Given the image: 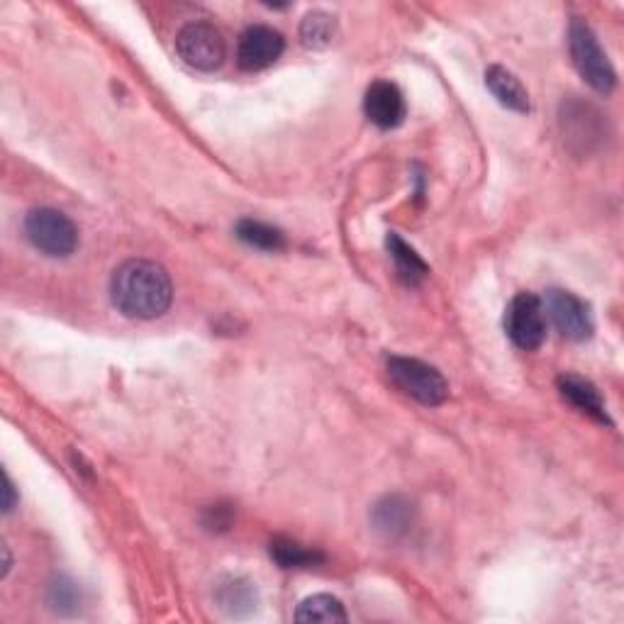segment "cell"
Returning <instances> with one entry per match:
<instances>
[{"instance_id": "1", "label": "cell", "mask_w": 624, "mask_h": 624, "mask_svg": "<svg viewBox=\"0 0 624 624\" xmlns=\"http://www.w3.org/2000/svg\"><path fill=\"white\" fill-rule=\"evenodd\" d=\"M110 298L124 317H161L173 303V284L169 272L149 259H130L120 264L110 278Z\"/></svg>"}, {"instance_id": "2", "label": "cell", "mask_w": 624, "mask_h": 624, "mask_svg": "<svg viewBox=\"0 0 624 624\" xmlns=\"http://www.w3.org/2000/svg\"><path fill=\"white\" fill-rule=\"evenodd\" d=\"M25 237L37 252L51 259H64L76 252L79 230L64 213L55 207H35L25 217Z\"/></svg>"}, {"instance_id": "3", "label": "cell", "mask_w": 624, "mask_h": 624, "mask_svg": "<svg viewBox=\"0 0 624 624\" xmlns=\"http://www.w3.org/2000/svg\"><path fill=\"white\" fill-rule=\"evenodd\" d=\"M568 49L571 59H574V67L590 88H596L598 93H610L615 88L617 76L615 69H612L610 59L605 51H602L600 41L596 33L584 23V20H574L568 27Z\"/></svg>"}, {"instance_id": "4", "label": "cell", "mask_w": 624, "mask_h": 624, "mask_svg": "<svg viewBox=\"0 0 624 624\" xmlns=\"http://www.w3.org/2000/svg\"><path fill=\"white\" fill-rule=\"evenodd\" d=\"M388 376L405 395L422 405H442L449 398V383L430 363L410 357H391Z\"/></svg>"}, {"instance_id": "5", "label": "cell", "mask_w": 624, "mask_h": 624, "mask_svg": "<svg viewBox=\"0 0 624 624\" xmlns=\"http://www.w3.org/2000/svg\"><path fill=\"white\" fill-rule=\"evenodd\" d=\"M561 134L571 152L592 154L608 140V120L584 100H568L561 106Z\"/></svg>"}, {"instance_id": "6", "label": "cell", "mask_w": 624, "mask_h": 624, "mask_svg": "<svg viewBox=\"0 0 624 624\" xmlns=\"http://www.w3.org/2000/svg\"><path fill=\"white\" fill-rule=\"evenodd\" d=\"M176 51L195 71H215L223 67L227 57L225 39L220 29L203 20L183 25L176 35Z\"/></svg>"}, {"instance_id": "7", "label": "cell", "mask_w": 624, "mask_h": 624, "mask_svg": "<svg viewBox=\"0 0 624 624\" xmlns=\"http://www.w3.org/2000/svg\"><path fill=\"white\" fill-rule=\"evenodd\" d=\"M505 332L513 345L532 351L547 339V315L542 298L535 293H517L505 310Z\"/></svg>"}, {"instance_id": "8", "label": "cell", "mask_w": 624, "mask_h": 624, "mask_svg": "<svg viewBox=\"0 0 624 624\" xmlns=\"http://www.w3.org/2000/svg\"><path fill=\"white\" fill-rule=\"evenodd\" d=\"M547 322L556 327L561 337H566L571 341H586L592 337V312L586 300H580L571 290L554 288L549 290L542 300Z\"/></svg>"}, {"instance_id": "9", "label": "cell", "mask_w": 624, "mask_h": 624, "mask_svg": "<svg viewBox=\"0 0 624 624\" xmlns=\"http://www.w3.org/2000/svg\"><path fill=\"white\" fill-rule=\"evenodd\" d=\"M286 39L278 29L268 25L247 27L237 45V61L244 71H262L268 69L284 55Z\"/></svg>"}, {"instance_id": "10", "label": "cell", "mask_w": 624, "mask_h": 624, "mask_svg": "<svg viewBox=\"0 0 624 624\" xmlns=\"http://www.w3.org/2000/svg\"><path fill=\"white\" fill-rule=\"evenodd\" d=\"M363 112L381 130H393L405 120V98L391 81L371 83L363 98Z\"/></svg>"}, {"instance_id": "11", "label": "cell", "mask_w": 624, "mask_h": 624, "mask_svg": "<svg viewBox=\"0 0 624 624\" xmlns=\"http://www.w3.org/2000/svg\"><path fill=\"white\" fill-rule=\"evenodd\" d=\"M415 523V507L403 495H386L373 505L371 509V525L379 535L386 539H400L412 529Z\"/></svg>"}, {"instance_id": "12", "label": "cell", "mask_w": 624, "mask_h": 624, "mask_svg": "<svg viewBox=\"0 0 624 624\" xmlns=\"http://www.w3.org/2000/svg\"><path fill=\"white\" fill-rule=\"evenodd\" d=\"M556 386H559L561 398L574 405L578 412H584V415H588V418L598 420V422L610 424L605 403H602L598 388L592 386L590 381L574 376V373H564V376H559Z\"/></svg>"}, {"instance_id": "13", "label": "cell", "mask_w": 624, "mask_h": 624, "mask_svg": "<svg viewBox=\"0 0 624 624\" xmlns=\"http://www.w3.org/2000/svg\"><path fill=\"white\" fill-rule=\"evenodd\" d=\"M485 86L503 108L513 112H529V93L513 71L493 64L485 71Z\"/></svg>"}, {"instance_id": "14", "label": "cell", "mask_w": 624, "mask_h": 624, "mask_svg": "<svg viewBox=\"0 0 624 624\" xmlns=\"http://www.w3.org/2000/svg\"><path fill=\"white\" fill-rule=\"evenodd\" d=\"M386 247H388L391 259H393V264H395V272H398V276L403 278V284L418 286L420 280L428 278L430 266L424 264L422 256L415 252V249L408 242H403L398 235L391 232L388 239H386Z\"/></svg>"}, {"instance_id": "15", "label": "cell", "mask_w": 624, "mask_h": 624, "mask_svg": "<svg viewBox=\"0 0 624 624\" xmlns=\"http://www.w3.org/2000/svg\"><path fill=\"white\" fill-rule=\"evenodd\" d=\"M217 608L232 617H242L256 608V590L244 578H227L215 592Z\"/></svg>"}, {"instance_id": "16", "label": "cell", "mask_w": 624, "mask_h": 624, "mask_svg": "<svg viewBox=\"0 0 624 624\" xmlns=\"http://www.w3.org/2000/svg\"><path fill=\"white\" fill-rule=\"evenodd\" d=\"M272 559L280 568H312L325 561V554L317 549H308L293 539L278 537L272 542Z\"/></svg>"}, {"instance_id": "17", "label": "cell", "mask_w": 624, "mask_h": 624, "mask_svg": "<svg viewBox=\"0 0 624 624\" xmlns=\"http://www.w3.org/2000/svg\"><path fill=\"white\" fill-rule=\"evenodd\" d=\"M296 622H347L349 615L335 596L320 592V596L305 598L296 610Z\"/></svg>"}, {"instance_id": "18", "label": "cell", "mask_w": 624, "mask_h": 624, "mask_svg": "<svg viewBox=\"0 0 624 624\" xmlns=\"http://www.w3.org/2000/svg\"><path fill=\"white\" fill-rule=\"evenodd\" d=\"M337 35V20L325 10H312L300 23V41L308 49H325Z\"/></svg>"}, {"instance_id": "19", "label": "cell", "mask_w": 624, "mask_h": 624, "mask_svg": "<svg viewBox=\"0 0 624 624\" xmlns=\"http://www.w3.org/2000/svg\"><path fill=\"white\" fill-rule=\"evenodd\" d=\"M237 237L242 239L244 244L254 247V249H264V252H280V249L286 247V239L284 235H280V230H276V227L266 225V223L252 220V217L237 223Z\"/></svg>"}, {"instance_id": "20", "label": "cell", "mask_w": 624, "mask_h": 624, "mask_svg": "<svg viewBox=\"0 0 624 624\" xmlns=\"http://www.w3.org/2000/svg\"><path fill=\"white\" fill-rule=\"evenodd\" d=\"M49 602L55 610H64V608H74L76 602V590L71 584H64V580H59V584L51 586L49 590Z\"/></svg>"}, {"instance_id": "21", "label": "cell", "mask_w": 624, "mask_h": 624, "mask_svg": "<svg viewBox=\"0 0 624 624\" xmlns=\"http://www.w3.org/2000/svg\"><path fill=\"white\" fill-rule=\"evenodd\" d=\"M232 523V513L227 507H211L207 509V517H205V525L211 529H227Z\"/></svg>"}, {"instance_id": "22", "label": "cell", "mask_w": 624, "mask_h": 624, "mask_svg": "<svg viewBox=\"0 0 624 624\" xmlns=\"http://www.w3.org/2000/svg\"><path fill=\"white\" fill-rule=\"evenodd\" d=\"M15 503H17V497H15V485L13 481H10V476L5 473V503H3V513H13L15 509Z\"/></svg>"}]
</instances>
